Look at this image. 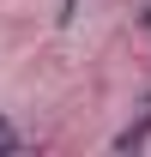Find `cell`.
Listing matches in <instances>:
<instances>
[{"mask_svg": "<svg viewBox=\"0 0 151 157\" xmlns=\"http://www.w3.org/2000/svg\"><path fill=\"white\" fill-rule=\"evenodd\" d=\"M0 151H18V133H12L6 121H0Z\"/></svg>", "mask_w": 151, "mask_h": 157, "instance_id": "6da1fadb", "label": "cell"}]
</instances>
